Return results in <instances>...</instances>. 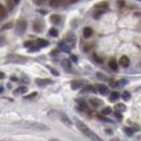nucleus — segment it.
Here are the masks:
<instances>
[{
    "mask_svg": "<svg viewBox=\"0 0 141 141\" xmlns=\"http://www.w3.org/2000/svg\"><path fill=\"white\" fill-rule=\"evenodd\" d=\"M76 126H77V128L80 130V131L84 133L85 136H87L88 137L89 139H91V140H101L99 137H98L97 135L93 131H91V130H90L88 127H87V126L84 124V123L82 122H80V121H77V119H76Z\"/></svg>",
    "mask_w": 141,
    "mask_h": 141,
    "instance_id": "f257e3e1",
    "label": "nucleus"
},
{
    "mask_svg": "<svg viewBox=\"0 0 141 141\" xmlns=\"http://www.w3.org/2000/svg\"><path fill=\"white\" fill-rule=\"evenodd\" d=\"M26 28H27L26 22H25V21H20L19 23H17V25H16V32H17V34H19V35L24 34L25 31H26Z\"/></svg>",
    "mask_w": 141,
    "mask_h": 141,
    "instance_id": "f03ea898",
    "label": "nucleus"
},
{
    "mask_svg": "<svg viewBox=\"0 0 141 141\" xmlns=\"http://www.w3.org/2000/svg\"><path fill=\"white\" fill-rule=\"evenodd\" d=\"M129 64H130V60L128 57H126V55L121 57V59H119V65H121V66L126 68L129 66Z\"/></svg>",
    "mask_w": 141,
    "mask_h": 141,
    "instance_id": "7ed1b4c3",
    "label": "nucleus"
},
{
    "mask_svg": "<svg viewBox=\"0 0 141 141\" xmlns=\"http://www.w3.org/2000/svg\"><path fill=\"white\" fill-rule=\"evenodd\" d=\"M61 65H62L63 68H64V70H66V71H71L72 70V64H71V62H70V60H68V59L62 60Z\"/></svg>",
    "mask_w": 141,
    "mask_h": 141,
    "instance_id": "20e7f679",
    "label": "nucleus"
},
{
    "mask_svg": "<svg viewBox=\"0 0 141 141\" xmlns=\"http://www.w3.org/2000/svg\"><path fill=\"white\" fill-rule=\"evenodd\" d=\"M81 86H82V82L80 80H74V81H72V84H71V88L73 90H76V89L80 88Z\"/></svg>",
    "mask_w": 141,
    "mask_h": 141,
    "instance_id": "39448f33",
    "label": "nucleus"
},
{
    "mask_svg": "<svg viewBox=\"0 0 141 141\" xmlns=\"http://www.w3.org/2000/svg\"><path fill=\"white\" fill-rule=\"evenodd\" d=\"M89 102L93 107H98V106H100L101 104H102V101L99 100V99H90Z\"/></svg>",
    "mask_w": 141,
    "mask_h": 141,
    "instance_id": "423d86ee",
    "label": "nucleus"
},
{
    "mask_svg": "<svg viewBox=\"0 0 141 141\" xmlns=\"http://www.w3.org/2000/svg\"><path fill=\"white\" fill-rule=\"evenodd\" d=\"M98 91H99L101 95L105 96L107 93V87L105 85H99V86H98Z\"/></svg>",
    "mask_w": 141,
    "mask_h": 141,
    "instance_id": "0eeeda50",
    "label": "nucleus"
},
{
    "mask_svg": "<svg viewBox=\"0 0 141 141\" xmlns=\"http://www.w3.org/2000/svg\"><path fill=\"white\" fill-rule=\"evenodd\" d=\"M108 66H110L111 70H113V71H117L118 70V66H117V62L115 61L114 59H112L110 62H108Z\"/></svg>",
    "mask_w": 141,
    "mask_h": 141,
    "instance_id": "6e6552de",
    "label": "nucleus"
},
{
    "mask_svg": "<svg viewBox=\"0 0 141 141\" xmlns=\"http://www.w3.org/2000/svg\"><path fill=\"white\" fill-rule=\"evenodd\" d=\"M59 48L62 50L63 52H66V53H70V51H71V49H70V47L68 46H66L64 42H61V43H59Z\"/></svg>",
    "mask_w": 141,
    "mask_h": 141,
    "instance_id": "1a4fd4ad",
    "label": "nucleus"
},
{
    "mask_svg": "<svg viewBox=\"0 0 141 141\" xmlns=\"http://www.w3.org/2000/svg\"><path fill=\"white\" fill-rule=\"evenodd\" d=\"M36 82H37L38 86H45L46 84H49V82H51L50 79H40V78H37L36 79Z\"/></svg>",
    "mask_w": 141,
    "mask_h": 141,
    "instance_id": "9d476101",
    "label": "nucleus"
},
{
    "mask_svg": "<svg viewBox=\"0 0 141 141\" xmlns=\"http://www.w3.org/2000/svg\"><path fill=\"white\" fill-rule=\"evenodd\" d=\"M91 35H92V30L90 27H85L84 28V37L85 38H89V37H91Z\"/></svg>",
    "mask_w": 141,
    "mask_h": 141,
    "instance_id": "9b49d317",
    "label": "nucleus"
},
{
    "mask_svg": "<svg viewBox=\"0 0 141 141\" xmlns=\"http://www.w3.org/2000/svg\"><path fill=\"white\" fill-rule=\"evenodd\" d=\"M50 21H51L52 23H54V24H58V23H60L61 17L58 15V14H52V15L50 16Z\"/></svg>",
    "mask_w": 141,
    "mask_h": 141,
    "instance_id": "f8f14e48",
    "label": "nucleus"
},
{
    "mask_svg": "<svg viewBox=\"0 0 141 141\" xmlns=\"http://www.w3.org/2000/svg\"><path fill=\"white\" fill-rule=\"evenodd\" d=\"M81 92H93L95 93L96 92V88L95 87H92V86H90V85H87L85 88L81 90Z\"/></svg>",
    "mask_w": 141,
    "mask_h": 141,
    "instance_id": "ddd939ff",
    "label": "nucleus"
},
{
    "mask_svg": "<svg viewBox=\"0 0 141 141\" xmlns=\"http://www.w3.org/2000/svg\"><path fill=\"white\" fill-rule=\"evenodd\" d=\"M126 108H127V107H126V105L124 103H118V104L115 105V110L118 111V112H125Z\"/></svg>",
    "mask_w": 141,
    "mask_h": 141,
    "instance_id": "4468645a",
    "label": "nucleus"
},
{
    "mask_svg": "<svg viewBox=\"0 0 141 141\" xmlns=\"http://www.w3.org/2000/svg\"><path fill=\"white\" fill-rule=\"evenodd\" d=\"M77 103H78V105L80 106V108L88 110V103H87L85 100H77Z\"/></svg>",
    "mask_w": 141,
    "mask_h": 141,
    "instance_id": "2eb2a0df",
    "label": "nucleus"
},
{
    "mask_svg": "<svg viewBox=\"0 0 141 141\" xmlns=\"http://www.w3.org/2000/svg\"><path fill=\"white\" fill-rule=\"evenodd\" d=\"M37 45H38L39 48H41V47H47L49 45V41L45 40V39H38V40H37Z\"/></svg>",
    "mask_w": 141,
    "mask_h": 141,
    "instance_id": "dca6fc26",
    "label": "nucleus"
},
{
    "mask_svg": "<svg viewBox=\"0 0 141 141\" xmlns=\"http://www.w3.org/2000/svg\"><path fill=\"white\" fill-rule=\"evenodd\" d=\"M119 98V93L116 92V91H114V92H112L111 93V96H110V100L112 101V102H114V101H116L117 99Z\"/></svg>",
    "mask_w": 141,
    "mask_h": 141,
    "instance_id": "f3484780",
    "label": "nucleus"
},
{
    "mask_svg": "<svg viewBox=\"0 0 141 141\" xmlns=\"http://www.w3.org/2000/svg\"><path fill=\"white\" fill-rule=\"evenodd\" d=\"M7 16V10L2 5H0V17H6Z\"/></svg>",
    "mask_w": 141,
    "mask_h": 141,
    "instance_id": "a211bd4d",
    "label": "nucleus"
},
{
    "mask_svg": "<svg viewBox=\"0 0 141 141\" xmlns=\"http://www.w3.org/2000/svg\"><path fill=\"white\" fill-rule=\"evenodd\" d=\"M49 34L52 36V37H58V35H59V33H58V30L57 28H50L49 31Z\"/></svg>",
    "mask_w": 141,
    "mask_h": 141,
    "instance_id": "6ab92c4d",
    "label": "nucleus"
},
{
    "mask_svg": "<svg viewBox=\"0 0 141 141\" xmlns=\"http://www.w3.org/2000/svg\"><path fill=\"white\" fill-rule=\"evenodd\" d=\"M124 131H125L126 135L129 136V137H131V136L133 135V130H132L131 128H129V127H125V128H124Z\"/></svg>",
    "mask_w": 141,
    "mask_h": 141,
    "instance_id": "aec40b11",
    "label": "nucleus"
},
{
    "mask_svg": "<svg viewBox=\"0 0 141 141\" xmlns=\"http://www.w3.org/2000/svg\"><path fill=\"white\" fill-rule=\"evenodd\" d=\"M27 91V88L26 87H20V88H17L15 90V93H24V92H26Z\"/></svg>",
    "mask_w": 141,
    "mask_h": 141,
    "instance_id": "412c9836",
    "label": "nucleus"
},
{
    "mask_svg": "<svg viewBox=\"0 0 141 141\" xmlns=\"http://www.w3.org/2000/svg\"><path fill=\"white\" fill-rule=\"evenodd\" d=\"M122 98L124 99L125 101H128L130 99V93L128 91H124L123 92V95H122Z\"/></svg>",
    "mask_w": 141,
    "mask_h": 141,
    "instance_id": "4be33fe9",
    "label": "nucleus"
},
{
    "mask_svg": "<svg viewBox=\"0 0 141 141\" xmlns=\"http://www.w3.org/2000/svg\"><path fill=\"white\" fill-rule=\"evenodd\" d=\"M112 113V108L111 107H104L102 110V115H108Z\"/></svg>",
    "mask_w": 141,
    "mask_h": 141,
    "instance_id": "5701e85b",
    "label": "nucleus"
},
{
    "mask_svg": "<svg viewBox=\"0 0 141 141\" xmlns=\"http://www.w3.org/2000/svg\"><path fill=\"white\" fill-rule=\"evenodd\" d=\"M60 5V0H50V6L53 7V8H55Z\"/></svg>",
    "mask_w": 141,
    "mask_h": 141,
    "instance_id": "b1692460",
    "label": "nucleus"
},
{
    "mask_svg": "<svg viewBox=\"0 0 141 141\" xmlns=\"http://www.w3.org/2000/svg\"><path fill=\"white\" fill-rule=\"evenodd\" d=\"M62 121H63L66 125H68V126H71V125H72V122H71L66 116H64V115H62Z\"/></svg>",
    "mask_w": 141,
    "mask_h": 141,
    "instance_id": "393cba45",
    "label": "nucleus"
},
{
    "mask_svg": "<svg viewBox=\"0 0 141 141\" xmlns=\"http://www.w3.org/2000/svg\"><path fill=\"white\" fill-rule=\"evenodd\" d=\"M36 96H37V92H33V93H31V95H28V96H26L25 97V99H27V100H30V99H33V98H35Z\"/></svg>",
    "mask_w": 141,
    "mask_h": 141,
    "instance_id": "a878e982",
    "label": "nucleus"
},
{
    "mask_svg": "<svg viewBox=\"0 0 141 141\" xmlns=\"http://www.w3.org/2000/svg\"><path fill=\"white\" fill-rule=\"evenodd\" d=\"M8 7H9V10H13V8H14L13 0H12V1H11V0H8Z\"/></svg>",
    "mask_w": 141,
    "mask_h": 141,
    "instance_id": "bb28decb",
    "label": "nucleus"
},
{
    "mask_svg": "<svg viewBox=\"0 0 141 141\" xmlns=\"http://www.w3.org/2000/svg\"><path fill=\"white\" fill-rule=\"evenodd\" d=\"M102 13H103V11H97V12L95 13V15H93V17H95V19H99Z\"/></svg>",
    "mask_w": 141,
    "mask_h": 141,
    "instance_id": "cd10ccee",
    "label": "nucleus"
},
{
    "mask_svg": "<svg viewBox=\"0 0 141 141\" xmlns=\"http://www.w3.org/2000/svg\"><path fill=\"white\" fill-rule=\"evenodd\" d=\"M39 50V47H32V48H30V50H28V52H36Z\"/></svg>",
    "mask_w": 141,
    "mask_h": 141,
    "instance_id": "c85d7f7f",
    "label": "nucleus"
},
{
    "mask_svg": "<svg viewBox=\"0 0 141 141\" xmlns=\"http://www.w3.org/2000/svg\"><path fill=\"white\" fill-rule=\"evenodd\" d=\"M49 70H50V72L53 74V75H55V76H59V72L58 71H55L54 68H52V67H49Z\"/></svg>",
    "mask_w": 141,
    "mask_h": 141,
    "instance_id": "c756f323",
    "label": "nucleus"
},
{
    "mask_svg": "<svg viewBox=\"0 0 141 141\" xmlns=\"http://www.w3.org/2000/svg\"><path fill=\"white\" fill-rule=\"evenodd\" d=\"M115 116H116V117L119 119V121H122V119H123V115H122L121 113H119L118 111H116V112H115Z\"/></svg>",
    "mask_w": 141,
    "mask_h": 141,
    "instance_id": "7c9ffc66",
    "label": "nucleus"
},
{
    "mask_svg": "<svg viewBox=\"0 0 141 141\" xmlns=\"http://www.w3.org/2000/svg\"><path fill=\"white\" fill-rule=\"evenodd\" d=\"M97 76H98V78H99V79H101V80H106V77H105V76H103L102 74L98 73Z\"/></svg>",
    "mask_w": 141,
    "mask_h": 141,
    "instance_id": "2f4dec72",
    "label": "nucleus"
},
{
    "mask_svg": "<svg viewBox=\"0 0 141 141\" xmlns=\"http://www.w3.org/2000/svg\"><path fill=\"white\" fill-rule=\"evenodd\" d=\"M98 118L101 119V121H105V122H108V123H112V121H110V119H106L105 117H103L102 115H98Z\"/></svg>",
    "mask_w": 141,
    "mask_h": 141,
    "instance_id": "473e14b6",
    "label": "nucleus"
},
{
    "mask_svg": "<svg viewBox=\"0 0 141 141\" xmlns=\"http://www.w3.org/2000/svg\"><path fill=\"white\" fill-rule=\"evenodd\" d=\"M118 86H124L125 84H127V80H126V79H122V80H119L118 81Z\"/></svg>",
    "mask_w": 141,
    "mask_h": 141,
    "instance_id": "72a5a7b5",
    "label": "nucleus"
},
{
    "mask_svg": "<svg viewBox=\"0 0 141 141\" xmlns=\"http://www.w3.org/2000/svg\"><path fill=\"white\" fill-rule=\"evenodd\" d=\"M10 27H12V23H8L7 25H5V26L2 27V30H8V28H10Z\"/></svg>",
    "mask_w": 141,
    "mask_h": 141,
    "instance_id": "f704fd0d",
    "label": "nucleus"
},
{
    "mask_svg": "<svg viewBox=\"0 0 141 141\" xmlns=\"http://www.w3.org/2000/svg\"><path fill=\"white\" fill-rule=\"evenodd\" d=\"M24 46L25 47H31V46H33V41H26L24 43Z\"/></svg>",
    "mask_w": 141,
    "mask_h": 141,
    "instance_id": "c9c22d12",
    "label": "nucleus"
},
{
    "mask_svg": "<svg viewBox=\"0 0 141 141\" xmlns=\"http://www.w3.org/2000/svg\"><path fill=\"white\" fill-rule=\"evenodd\" d=\"M93 58H95V60L97 61V62H99V63H102V59H99L97 55H93Z\"/></svg>",
    "mask_w": 141,
    "mask_h": 141,
    "instance_id": "e433bc0d",
    "label": "nucleus"
},
{
    "mask_svg": "<svg viewBox=\"0 0 141 141\" xmlns=\"http://www.w3.org/2000/svg\"><path fill=\"white\" fill-rule=\"evenodd\" d=\"M117 3H118V7H119V8H123V7H124V5H125L124 1H118Z\"/></svg>",
    "mask_w": 141,
    "mask_h": 141,
    "instance_id": "4c0bfd02",
    "label": "nucleus"
},
{
    "mask_svg": "<svg viewBox=\"0 0 141 141\" xmlns=\"http://www.w3.org/2000/svg\"><path fill=\"white\" fill-rule=\"evenodd\" d=\"M71 59H72V61H74V62H77V57L76 55H71Z\"/></svg>",
    "mask_w": 141,
    "mask_h": 141,
    "instance_id": "58836bf2",
    "label": "nucleus"
},
{
    "mask_svg": "<svg viewBox=\"0 0 141 141\" xmlns=\"http://www.w3.org/2000/svg\"><path fill=\"white\" fill-rule=\"evenodd\" d=\"M3 77H5V74H3L2 72H0V79H2Z\"/></svg>",
    "mask_w": 141,
    "mask_h": 141,
    "instance_id": "ea45409f",
    "label": "nucleus"
},
{
    "mask_svg": "<svg viewBox=\"0 0 141 141\" xmlns=\"http://www.w3.org/2000/svg\"><path fill=\"white\" fill-rule=\"evenodd\" d=\"M68 1H70L71 3H75V2H77L78 0H68Z\"/></svg>",
    "mask_w": 141,
    "mask_h": 141,
    "instance_id": "a19ab883",
    "label": "nucleus"
},
{
    "mask_svg": "<svg viewBox=\"0 0 141 141\" xmlns=\"http://www.w3.org/2000/svg\"><path fill=\"white\" fill-rule=\"evenodd\" d=\"M135 15H136V16H138V17H140V16H141V13H138V12H136V13H135Z\"/></svg>",
    "mask_w": 141,
    "mask_h": 141,
    "instance_id": "79ce46f5",
    "label": "nucleus"
},
{
    "mask_svg": "<svg viewBox=\"0 0 141 141\" xmlns=\"http://www.w3.org/2000/svg\"><path fill=\"white\" fill-rule=\"evenodd\" d=\"M11 80H17L16 77H11Z\"/></svg>",
    "mask_w": 141,
    "mask_h": 141,
    "instance_id": "37998d69",
    "label": "nucleus"
},
{
    "mask_svg": "<svg viewBox=\"0 0 141 141\" xmlns=\"http://www.w3.org/2000/svg\"><path fill=\"white\" fill-rule=\"evenodd\" d=\"M13 1L15 2V3H19V2H20V0H13Z\"/></svg>",
    "mask_w": 141,
    "mask_h": 141,
    "instance_id": "c03bdc74",
    "label": "nucleus"
},
{
    "mask_svg": "<svg viewBox=\"0 0 141 141\" xmlns=\"http://www.w3.org/2000/svg\"><path fill=\"white\" fill-rule=\"evenodd\" d=\"M37 1H42V0H37Z\"/></svg>",
    "mask_w": 141,
    "mask_h": 141,
    "instance_id": "a18cd8bd",
    "label": "nucleus"
}]
</instances>
